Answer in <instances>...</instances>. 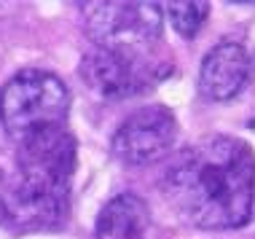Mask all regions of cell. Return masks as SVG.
<instances>
[{
    "label": "cell",
    "mask_w": 255,
    "mask_h": 239,
    "mask_svg": "<svg viewBox=\"0 0 255 239\" xmlns=\"http://www.w3.org/2000/svg\"><path fill=\"white\" fill-rule=\"evenodd\" d=\"M158 188L188 226L242 229L255 213V153L239 137H204L169 161Z\"/></svg>",
    "instance_id": "obj_1"
},
{
    "label": "cell",
    "mask_w": 255,
    "mask_h": 239,
    "mask_svg": "<svg viewBox=\"0 0 255 239\" xmlns=\"http://www.w3.org/2000/svg\"><path fill=\"white\" fill-rule=\"evenodd\" d=\"M78 145L67 126H54L16 142V186L8 202L11 221L22 229L59 226L70 210Z\"/></svg>",
    "instance_id": "obj_2"
},
{
    "label": "cell",
    "mask_w": 255,
    "mask_h": 239,
    "mask_svg": "<svg viewBox=\"0 0 255 239\" xmlns=\"http://www.w3.org/2000/svg\"><path fill=\"white\" fill-rule=\"evenodd\" d=\"M70 89L51 70L27 67L0 86V126L22 142L54 126H67Z\"/></svg>",
    "instance_id": "obj_3"
},
{
    "label": "cell",
    "mask_w": 255,
    "mask_h": 239,
    "mask_svg": "<svg viewBox=\"0 0 255 239\" xmlns=\"http://www.w3.org/2000/svg\"><path fill=\"white\" fill-rule=\"evenodd\" d=\"M84 24L94 46L150 57L161 40L164 11L158 3H86Z\"/></svg>",
    "instance_id": "obj_4"
},
{
    "label": "cell",
    "mask_w": 255,
    "mask_h": 239,
    "mask_svg": "<svg viewBox=\"0 0 255 239\" xmlns=\"http://www.w3.org/2000/svg\"><path fill=\"white\" fill-rule=\"evenodd\" d=\"M169 73L172 67L167 62H158L153 54L137 57V54L110 51L94 46L81 59V78L102 100L137 97L145 89L156 86L161 78H167Z\"/></svg>",
    "instance_id": "obj_5"
},
{
    "label": "cell",
    "mask_w": 255,
    "mask_h": 239,
    "mask_svg": "<svg viewBox=\"0 0 255 239\" xmlns=\"http://www.w3.org/2000/svg\"><path fill=\"white\" fill-rule=\"evenodd\" d=\"M177 140V119L167 105H145L134 111L113 132L110 151L127 167H145L164 159Z\"/></svg>",
    "instance_id": "obj_6"
},
{
    "label": "cell",
    "mask_w": 255,
    "mask_h": 239,
    "mask_svg": "<svg viewBox=\"0 0 255 239\" xmlns=\"http://www.w3.org/2000/svg\"><path fill=\"white\" fill-rule=\"evenodd\" d=\"M253 76V59L242 43H218L199 67V94L210 102L234 100Z\"/></svg>",
    "instance_id": "obj_7"
},
{
    "label": "cell",
    "mask_w": 255,
    "mask_h": 239,
    "mask_svg": "<svg viewBox=\"0 0 255 239\" xmlns=\"http://www.w3.org/2000/svg\"><path fill=\"white\" fill-rule=\"evenodd\" d=\"M150 210L137 194H119L100 210L94 239H148Z\"/></svg>",
    "instance_id": "obj_8"
},
{
    "label": "cell",
    "mask_w": 255,
    "mask_h": 239,
    "mask_svg": "<svg viewBox=\"0 0 255 239\" xmlns=\"http://www.w3.org/2000/svg\"><path fill=\"white\" fill-rule=\"evenodd\" d=\"M167 19L177 30V35L194 38L204 27L207 16H210V3L204 0H183V3H167Z\"/></svg>",
    "instance_id": "obj_9"
},
{
    "label": "cell",
    "mask_w": 255,
    "mask_h": 239,
    "mask_svg": "<svg viewBox=\"0 0 255 239\" xmlns=\"http://www.w3.org/2000/svg\"><path fill=\"white\" fill-rule=\"evenodd\" d=\"M11 221V210H8V202L0 199V226H5V223Z\"/></svg>",
    "instance_id": "obj_10"
}]
</instances>
